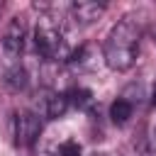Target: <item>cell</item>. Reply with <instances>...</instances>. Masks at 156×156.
Masks as SVG:
<instances>
[{
  "label": "cell",
  "mask_w": 156,
  "mask_h": 156,
  "mask_svg": "<svg viewBox=\"0 0 156 156\" xmlns=\"http://www.w3.org/2000/svg\"><path fill=\"white\" fill-rule=\"evenodd\" d=\"M139 41H141V27L132 20V17H124L119 20L105 44H102V58L107 63V68L122 73V71H129L136 61V54H139Z\"/></svg>",
  "instance_id": "1"
},
{
  "label": "cell",
  "mask_w": 156,
  "mask_h": 156,
  "mask_svg": "<svg viewBox=\"0 0 156 156\" xmlns=\"http://www.w3.org/2000/svg\"><path fill=\"white\" fill-rule=\"evenodd\" d=\"M80 154H83V149H80V144L76 139H66L56 149V156H80Z\"/></svg>",
  "instance_id": "10"
},
{
  "label": "cell",
  "mask_w": 156,
  "mask_h": 156,
  "mask_svg": "<svg viewBox=\"0 0 156 156\" xmlns=\"http://www.w3.org/2000/svg\"><path fill=\"white\" fill-rule=\"evenodd\" d=\"M105 12L102 2H90V0H80L71 5V17L76 24H93L100 15Z\"/></svg>",
  "instance_id": "5"
},
{
  "label": "cell",
  "mask_w": 156,
  "mask_h": 156,
  "mask_svg": "<svg viewBox=\"0 0 156 156\" xmlns=\"http://www.w3.org/2000/svg\"><path fill=\"white\" fill-rule=\"evenodd\" d=\"M2 83H5V88H7V90H12V93H20V90H24V88H27V83H29V76H27V71H24L20 63H15V66H7V68H5Z\"/></svg>",
  "instance_id": "7"
},
{
  "label": "cell",
  "mask_w": 156,
  "mask_h": 156,
  "mask_svg": "<svg viewBox=\"0 0 156 156\" xmlns=\"http://www.w3.org/2000/svg\"><path fill=\"white\" fill-rule=\"evenodd\" d=\"M132 112H134V102L127 100V98H117V100L110 105V117H112L115 124H124V122H129Z\"/></svg>",
  "instance_id": "8"
},
{
  "label": "cell",
  "mask_w": 156,
  "mask_h": 156,
  "mask_svg": "<svg viewBox=\"0 0 156 156\" xmlns=\"http://www.w3.org/2000/svg\"><path fill=\"white\" fill-rule=\"evenodd\" d=\"M41 134V115L39 112H17L15 115V144L17 146H32Z\"/></svg>",
  "instance_id": "4"
},
{
  "label": "cell",
  "mask_w": 156,
  "mask_h": 156,
  "mask_svg": "<svg viewBox=\"0 0 156 156\" xmlns=\"http://www.w3.org/2000/svg\"><path fill=\"white\" fill-rule=\"evenodd\" d=\"M154 136H156V132H154Z\"/></svg>",
  "instance_id": "13"
},
{
  "label": "cell",
  "mask_w": 156,
  "mask_h": 156,
  "mask_svg": "<svg viewBox=\"0 0 156 156\" xmlns=\"http://www.w3.org/2000/svg\"><path fill=\"white\" fill-rule=\"evenodd\" d=\"M0 10H2V5H0Z\"/></svg>",
  "instance_id": "12"
},
{
  "label": "cell",
  "mask_w": 156,
  "mask_h": 156,
  "mask_svg": "<svg viewBox=\"0 0 156 156\" xmlns=\"http://www.w3.org/2000/svg\"><path fill=\"white\" fill-rule=\"evenodd\" d=\"M154 39H156V27H154Z\"/></svg>",
  "instance_id": "11"
},
{
  "label": "cell",
  "mask_w": 156,
  "mask_h": 156,
  "mask_svg": "<svg viewBox=\"0 0 156 156\" xmlns=\"http://www.w3.org/2000/svg\"><path fill=\"white\" fill-rule=\"evenodd\" d=\"M66 98H68V105H73V107H88L90 102H93V93L90 90H85V88H73L71 93H66Z\"/></svg>",
  "instance_id": "9"
},
{
  "label": "cell",
  "mask_w": 156,
  "mask_h": 156,
  "mask_svg": "<svg viewBox=\"0 0 156 156\" xmlns=\"http://www.w3.org/2000/svg\"><path fill=\"white\" fill-rule=\"evenodd\" d=\"M24 39H27V24L22 17H12V22L7 24L2 39H0V56L7 66L20 63L17 58L24 51Z\"/></svg>",
  "instance_id": "3"
},
{
  "label": "cell",
  "mask_w": 156,
  "mask_h": 156,
  "mask_svg": "<svg viewBox=\"0 0 156 156\" xmlns=\"http://www.w3.org/2000/svg\"><path fill=\"white\" fill-rule=\"evenodd\" d=\"M34 46L37 51L49 58V61H56L63 56L66 51V39H63V29L61 24L54 20V17H41L37 22V29H34Z\"/></svg>",
  "instance_id": "2"
},
{
  "label": "cell",
  "mask_w": 156,
  "mask_h": 156,
  "mask_svg": "<svg viewBox=\"0 0 156 156\" xmlns=\"http://www.w3.org/2000/svg\"><path fill=\"white\" fill-rule=\"evenodd\" d=\"M68 107H71V105H68V98H66L63 93H46L44 100H41V115L49 117V119L63 117Z\"/></svg>",
  "instance_id": "6"
}]
</instances>
